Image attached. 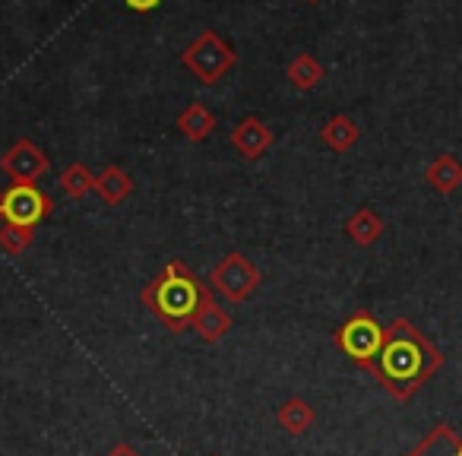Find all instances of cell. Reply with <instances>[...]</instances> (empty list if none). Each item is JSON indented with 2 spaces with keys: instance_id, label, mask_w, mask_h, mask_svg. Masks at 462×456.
Wrapping results in <instances>:
<instances>
[{
  "instance_id": "cell-1",
  "label": "cell",
  "mask_w": 462,
  "mask_h": 456,
  "mask_svg": "<svg viewBox=\"0 0 462 456\" xmlns=\"http://www.w3.org/2000/svg\"><path fill=\"white\" fill-rule=\"evenodd\" d=\"M447 355L421 333L411 321L396 317V321L386 327L383 346L380 355L371 365V377L390 393L399 403H409L430 377L443 368Z\"/></svg>"
},
{
  "instance_id": "cell-2",
  "label": "cell",
  "mask_w": 462,
  "mask_h": 456,
  "mask_svg": "<svg viewBox=\"0 0 462 456\" xmlns=\"http://www.w3.org/2000/svg\"><path fill=\"white\" fill-rule=\"evenodd\" d=\"M140 302L171 333H184L187 327H193L199 311L212 302V292L184 260H171V264L162 266L159 276H152L143 285Z\"/></svg>"
},
{
  "instance_id": "cell-3",
  "label": "cell",
  "mask_w": 462,
  "mask_h": 456,
  "mask_svg": "<svg viewBox=\"0 0 462 456\" xmlns=\"http://www.w3.org/2000/svg\"><path fill=\"white\" fill-rule=\"evenodd\" d=\"M386 327H380L377 317L367 308L355 311L346 323L333 333V342L339 346V352L346 355L348 361H355L358 368L371 371L374 358L380 355V346H383Z\"/></svg>"
},
{
  "instance_id": "cell-4",
  "label": "cell",
  "mask_w": 462,
  "mask_h": 456,
  "mask_svg": "<svg viewBox=\"0 0 462 456\" xmlns=\"http://www.w3.org/2000/svg\"><path fill=\"white\" fill-rule=\"evenodd\" d=\"M180 60H184V67L199 79V83L212 86V83H218L231 67L238 64V54L231 51V45L216 33V29H206V33H199L197 39L184 48Z\"/></svg>"
},
{
  "instance_id": "cell-5",
  "label": "cell",
  "mask_w": 462,
  "mask_h": 456,
  "mask_svg": "<svg viewBox=\"0 0 462 456\" xmlns=\"http://www.w3.org/2000/svg\"><path fill=\"white\" fill-rule=\"evenodd\" d=\"M260 283H263L260 270L238 251L225 254L209 273V289H216L228 302H247L260 289Z\"/></svg>"
},
{
  "instance_id": "cell-6",
  "label": "cell",
  "mask_w": 462,
  "mask_h": 456,
  "mask_svg": "<svg viewBox=\"0 0 462 456\" xmlns=\"http://www.w3.org/2000/svg\"><path fill=\"white\" fill-rule=\"evenodd\" d=\"M54 212V200L35 184H10L0 193V219L10 225H26L35 228Z\"/></svg>"
},
{
  "instance_id": "cell-7",
  "label": "cell",
  "mask_w": 462,
  "mask_h": 456,
  "mask_svg": "<svg viewBox=\"0 0 462 456\" xmlns=\"http://www.w3.org/2000/svg\"><path fill=\"white\" fill-rule=\"evenodd\" d=\"M48 168H51L48 153L39 146V143L26 140V136L16 140L7 153L0 155V172L7 174L14 184H35L39 187V181L48 174Z\"/></svg>"
},
{
  "instance_id": "cell-8",
  "label": "cell",
  "mask_w": 462,
  "mask_h": 456,
  "mask_svg": "<svg viewBox=\"0 0 462 456\" xmlns=\"http://www.w3.org/2000/svg\"><path fill=\"white\" fill-rule=\"evenodd\" d=\"M231 146L238 149L245 159L254 162V159H260V155H266V149L273 146V130L266 127L257 115H251L231 130Z\"/></svg>"
},
{
  "instance_id": "cell-9",
  "label": "cell",
  "mask_w": 462,
  "mask_h": 456,
  "mask_svg": "<svg viewBox=\"0 0 462 456\" xmlns=\"http://www.w3.org/2000/svg\"><path fill=\"white\" fill-rule=\"evenodd\" d=\"M405 456H462V437L453 424L437 422Z\"/></svg>"
},
{
  "instance_id": "cell-10",
  "label": "cell",
  "mask_w": 462,
  "mask_h": 456,
  "mask_svg": "<svg viewBox=\"0 0 462 456\" xmlns=\"http://www.w3.org/2000/svg\"><path fill=\"white\" fill-rule=\"evenodd\" d=\"M424 181L434 187L437 193L449 197L453 191H459L462 184V162L453 153H440L428 168H424Z\"/></svg>"
},
{
  "instance_id": "cell-11",
  "label": "cell",
  "mask_w": 462,
  "mask_h": 456,
  "mask_svg": "<svg viewBox=\"0 0 462 456\" xmlns=\"http://www.w3.org/2000/svg\"><path fill=\"white\" fill-rule=\"evenodd\" d=\"M346 235L358 247H371V245H377L380 235H383V219H380L371 206H361V209H355L352 216L346 219Z\"/></svg>"
},
{
  "instance_id": "cell-12",
  "label": "cell",
  "mask_w": 462,
  "mask_h": 456,
  "mask_svg": "<svg viewBox=\"0 0 462 456\" xmlns=\"http://www.w3.org/2000/svg\"><path fill=\"white\" fill-rule=\"evenodd\" d=\"M276 422L282 424V428L289 431L291 437H301V434H308V431L314 428L317 412H314V405H310L308 399L291 396V399H285V403L279 405Z\"/></svg>"
},
{
  "instance_id": "cell-13",
  "label": "cell",
  "mask_w": 462,
  "mask_h": 456,
  "mask_svg": "<svg viewBox=\"0 0 462 456\" xmlns=\"http://www.w3.org/2000/svg\"><path fill=\"white\" fill-rule=\"evenodd\" d=\"M96 193H98V200H102V203L117 206V203H124L130 193H134V178H130L121 165H108V168H102V172H98Z\"/></svg>"
},
{
  "instance_id": "cell-14",
  "label": "cell",
  "mask_w": 462,
  "mask_h": 456,
  "mask_svg": "<svg viewBox=\"0 0 462 456\" xmlns=\"http://www.w3.org/2000/svg\"><path fill=\"white\" fill-rule=\"evenodd\" d=\"M178 130L187 136V140L193 143H203L212 136V130H216V115H212L206 105L199 102H190L184 111L178 115Z\"/></svg>"
},
{
  "instance_id": "cell-15",
  "label": "cell",
  "mask_w": 462,
  "mask_h": 456,
  "mask_svg": "<svg viewBox=\"0 0 462 456\" xmlns=\"http://www.w3.org/2000/svg\"><path fill=\"white\" fill-rule=\"evenodd\" d=\"M358 136H361L358 124H355L348 115H333L320 127V140L327 143V146L333 149V153H348V149H352L355 143H358Z\"/></svg>"
},
{
  "instance_id": "cell-16",
  "label": "cell",
  "mask_w": 462,
  "mask_h": 456,
  "mask_svg": "<svg viewBox=\"0 0 462 456\" xmlns=\"http://www.w3.org/2000/svg\"><path fill=\"white\" fill-rule=\"evenodd\" d=\"M228 330H231V317L225 314V308H218L216 302L206 304V308L199 311L197 321H193V333H197L203 342H218Z\"/></svg>"
},
{
  "instance_id": "cell-17",
  "label": "cell",
  "mask_w": 462,
  "mask_h": 456,
  "mask_svg": "<svg viewBox=\"0 0 462 456\" xmlns=\"http://www.w3.org/2000/svg\"><path fill=\"white\" fill-rule=\"evenodd\" d=\"M285 77H289V83L295 86V89L310 92L314 86H320L323 64L314 58V54H298V58L289 64V70H285Z\"/></svg>"
},
{
  "instance_id": "cell-18",
  "label": "cell",
  "mask_w": 462,
  "mask_h": 456,
  "mask_svg": "<svg viewBox=\"0 0 462 456\" xmlns=\"http://www.w3.org/2000/svg\"><path fill=\"white\" fill-rule=\"evenodd\" d=\"M96 178L98 174H92L83 162H73V165H67L64 172H60L58 181H60V191H64L70 200H86L92 191H96Z\"/></svg>"
},
{
  "instance_id": "cell-19",
  "label": "cell",
  "mask_w": 462,
  "mask_h": 456,
  "mask_svg": "<svg viewBox=\"0 0 462 456\" xmlns=\"http://www.w3.org/2000/svg\"><path fill=\"white\" fill-rule=\"evenodd\" d=\"M35 241V228H26V225H0V251L10 254V257H20L32 247Z\"/></svg>"
},
{
  "instance_id": "cell-20",
  "label": "cell",
  "mask_w": 462,
  "mask_h": 456,
  "mask_svg": "<svg viewBox=\"0 0 462 456\" xmlns=\"http://www.w3.org/2000/svg\"><path fill=\"white\" fill-rule=\"evenodd\" d=\"M124 4H127V7L134 10V14H152V10L159 7L162 0H124Z\"/></svg>"
},
{
  "instance_id": "cell-21",
  "label": "cell",
  "mask_w": 462,
  "mask_h": 456,
  "mask_svg": "<svg viewBox=\"0 0 462 456\" xmlns=\"http://www.w3.org/2000/svg\"><path fill=\"white\" fill-rule=\"evenodd\" d=\"M108 456H140V453H136L130 443H115V447L108 450Z\"/></svg>"
},
{
  "instance_id": "cell-22",
  "label": "cell",
  "mask_w": 462,
  "mask_h": 456,
  "mask_svg": "<svg viewBox=\"0 0 462 456\" xmlns=\"http://www.w3.org/2000/svg\"><path fill=\"white\" fill-rule=\"evenodd\" d=\"M308 4H317V0H308Z\"/></svg>"
}]
</instances>
